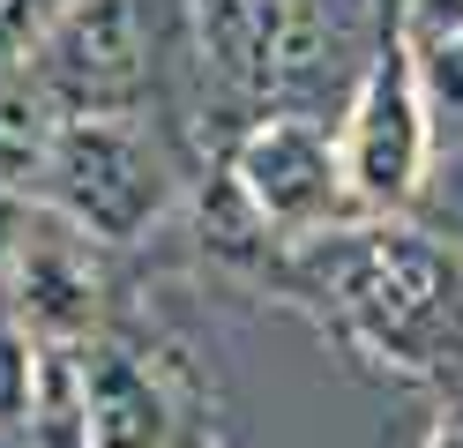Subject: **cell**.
Wrapping results in <instances>:
<instances>
[{
  "mask_svg": "<svg viewBox=\"0 0 463 448\" xmlns=\"http://www.w3.org/2000/svg\"><path fill=\"white\" fill-rule=\"evenodd\" d=\"M307 291L411 374L463 358V254L426 232H336L307 254Z\"/></svg>",
  "mask_w": 463,
  "mask_h": 448,
  "instance_id": "6da1fadb",
  "label": "cell"
},
{
  "mask_svg": "<svg viewBox=\"0 0 463 448\" xmlns=\"http://www.w3.org/2000/svg\"><path fill=\"white\" fill-rule=\"evenodd\" d=\"M31 68L68 119H135L150 98L135 0H68V15L31 52Z\"/></svg>",
  "mask_w": 463,
  "mask_h": 448,
  "instance_id": "7a4b0ae2",
  "label": "cell"
},
{
  "mask_svg": "<svg viewBox=\"0 0 463 448\" xmlns=\"http://www.w3.org/2000/svg\"><path fill=\"white\" fill-rule=\"evenodd\" d=\"M52 202L98 239H135L165 209V165L128 119H68L45 172Z\"/></svg>",
  "mask_w": 463,
  "mask_h": 448,
  "instance_id": "3957f363",
  "label": "cell"
},
{
  "mask_svg": "<svg viewBox=\"0 0 463 448\" xmlns=\"http://www.w3.org/2000/svg\"><path fill=\"white\" fill-rule=\"evenodd\" d=\"M232 179H240V195L254 202L262 224H307V217H322L329 195H336V172H329L322 135H314L307 119H292V112L262 119V128L240 142Z\"/></svg>",
  "mask_w": 463,
  "mask_h": 448,
  "instance_id": "277c9868",
  "label": "cell"
},
{
  "mask_svg": "<svg viewBox=\"0 0 463 448\" xmlns=\"http://www.w3.org/2000/svg\"><path fill=\"white\" fill-rule=\"evenodd\" d=\"M336 90V23L322 0H262V38H254V82L247 98L277 112H307Z\"/></svg>",
  "mask_w": 463,
  "mask_h": 448,
  "instance_id": "5b68a950",
  "label": "cell"
},
{
  "mask_svg": "<svg viewBox=\"0 0 463 448\" xmlns=\"http://www.w3.org/2000/svg\"><path fill=\"white\" fill-rule=\"evenodd\" d=\"M359 187L373 202H396L419 172V112H411V75H403V52L389 45L373 60V82H366V105H359Z\"/></svg>",
  "mask_w": 463,
  "mask_h": 448,
  "instance_id": "8992f818",
  "label": "cell"
},
{
  "mask_svg": "<svg viewBox=\"0 0 463 448\" xmlns=\"http://www.w3.org/2000/svg\"><path fill=\"white\" fill-rule=\"evenodd\" d=\"M82 426H90V448H172L157 381L112 344L82 351Z\"/></svg>",
  "mask_w": 463,
  "mask_h": 448,
  "instance_id": "52a82bcc",
  "label": "cell"
},
{
  "mask_svg": "<svg viewBox=\"0 0 463 448\" xmlns=\"http://www.w3.org/2000/svg\"><path fill=\"white\" fill-rule=\"evenodd\" d=\"M68 112L52 105L38 68H0V187H31L52 172Z\"/></svg>",
  "mask_w": 463,
  "mask_h": 448,
  "instance_id": "ba28073f",
  "label": "cell"
},
{
  "mask_svg": "<svg viewBox=\"0 0 463 448\" xmlns=\"http://www.w3.org/2000/svg\"><path fill=\"white\" fill-rule=\"evenodd\" d=\"M194 23H202V60L247 90L254 82V38H262V0H194Z\"/></svg>",
  "mask_w": 463,
  "mask_h": 448,
  "instance_id": "9c48e42d",
  "label": "cell"
},
{
  "mask_svg": "<svg viewBox=\"0 0 463 448\" xmlns=\"http://www.w3.org/2000/svg\"><path fill=\"white\" fill-rule=\"evenodd\" d=\"M75 299H90V291L75 284L68 254H52V247L23 254V307H31L38 321H52V329H75V321H82V307H75Z\"/></svg>",
  "mask_w": 463,
  "mask_h": 448,
  "instance_id": "30bf717a",
  "label": "cell"
},
{
  "mask_svg": "<svg viewBox=\"0 0 463 448\" xmlns=\"http://www.w3.org/2000/svg\"><path fill=\"white\" fill-rule=\"evenodd\" d=\"M61 15H68V0H0V68H23L52 38Z\"/></svg>",
  "mask_w": 463,
  "mask_h": 448,
  "instance_id": "8fae6325",
  "label": "cell"
},
{
  "mask_svg": "<svg viewBox=\"0 0 463 448\" xmlns=\"http://www.w3.org/2000/svg\"><path fill=\"white\" fill-rule=\"evenodd\" d=\"M31 411V344L0 321V418H23Z\"/></svg>",
  "mask_w": 463,
  "mask_h": 448,
  "instance_id": "7c38bea8",
  "label": "cell"
},
{
  "mask_svg": "<svg viewBox=\"0 0 463 448\" xmlns=\"http://www.w3.org/2000/svg\"><path fill=\"white\" fill-rule=\"evenodd\" d=\"M426 82L441 90V105H463V30L426 45Z\"/></svg>",
  "mask_w": 463,
  "mask_h": 448,
  "instance_id": "4fadbf2b",
  "label": "cell"
},
{
  "mask_svg": "<svg viewBox=\"0 0 463 448\" xmlns=\"http://www.w3.org/2000/svg\"><path fill=\"white\" fill-rule=\"evenodd\" d=\"M433 8L449 15V30H463V0H433Z\"/></svg>",
  "mask_w": 463,
  "mask_h": 448,
  "instance_id": "5bb4252c",
  "label": "cell"
},
{
  "mask_svg": "<svg viewBox=\"0 0 463 448\" xmlns=\"http://www.w3.org/2000/svg\"><path fill=\"white\" fill-rule=\"evenodd\" d=\"M433 448H463V426H456V434H441V441H433Z\"/></svg>",
  "mask_w": 463,
  "mask_h": 448,
  "instance_id": "9a60e30c",
  "label": "cell"
}]
</instances>
